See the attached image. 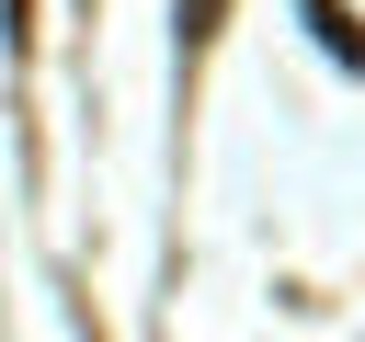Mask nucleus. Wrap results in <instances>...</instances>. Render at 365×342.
<instances>
[{
  "label": "nucleus",
  "instance_id": "obj_1",
  "mask_svg": "<svg viewBox=\"0 0 365 342\" xmlns=\"http://www.w3.org/2000/svg\"><path fill=\"white\" fill-rule=\"evenodd\" d=\"M308 23H319V46H331L342 68H365V23H354L342 0H308Z\"/></svg>",
  "mask_w": 365,
  "mask_h": 342
},
{
  "label": "nucleus",
  "instance_id": "obj_2",
  "mask_svg": "<svg viewBox=\"0 0 365 342\" xmlns=\"http://www.w3.org/2000/svg\"><path fill=\"white\" fill-rule=\"evenodd\" d=\"M217 23H228V0H182V11H171V34H182V68L217 46Z\"/></svg>",
  "mask_w": 365,
  "mask_h": 342
},
{
  "label": "nucleus",
  "instance_id": "obj_3",
  "mask_svg": "<svg viewBox=\"0 0 365 342\" xmlns=\"http://www.w3.org/2000/svg\"><path fill=\"white\" fill-rule=\"evenodd\" d=\"M0 46H11V57L34 46V0H0Z\"/></svg>",
  "mask_w": 365,
  "mask_h": 342
}]
</instances>
